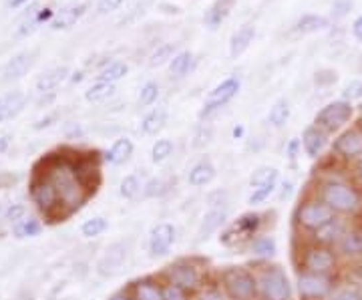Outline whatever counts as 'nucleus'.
<instances>
[{
    "instance_id": "obj_1",
    "label": "nucleus",
    "mask_w": 362,
    "mask_h": 300,
    "mask_svg": "<svg viewBox=\"0 0 362 300\" xmlns=\"http://www.w3.org/2000/svg\"><path fill=\"white\" fill-rule=\"evenodd\" d=\"M314 195H318L336 216L356 218L362 213V190L345 177L328 176L320 179Z\"/></svg>"
},
{
    "instance_id": "obj_2",
    "label": "nucleus",
    "mask_w": 362,
    "mask_h": 300,
    "mask_svg": "<svg viewBox=\"0 0 362 300\" xmlns=\"http://www.w3.org/2000/svg\"><path fill=\"white\" fill-rule=\"evenodd\" d=\"M259 300H294V286L280 264L264 260L254 266Z\"/></svg>"
},
{
    "instance_id": "obj_3",
    "label": "nucleus",
    "mask_w": 362,
    "mask_h": 300,
    "mask_svg": "<svg viewBox=\"0 0 362 300\" xmlns=\"http://www.w3.org/2000/svg\"><path fill=\"white\" fill-rule=\"evenodd\" d=\"M220 290L227 300H259L254 268L225 266L220 272Z\"/></svg>"
},
{
    "instance_id": "obj_4",
    "label": "nucleus",
    "mask_w": 362,
    "mask_h": 300,
    "mask_svg": "<svg viewBox=\"0 0 362 300\" xmlns=\"http://www.w3.org/2000/svg\"><path fill=\"white\" fill-rule=\"evenodd\" d=\"M340 264V256L334 248L308 242L298 254V270L312 274H328L334 276Z\"/></svg>"
},
{
    "instance_id": "obj_5",
    "label": "nucleus",
    "mask_w": 362,
    "mask_h": 300,
    "mask_svg": "<svg viewBox=\"0 0 362 300\" xmlns=\"http://www.w3.org/2000/svg\"><path fill=\"white\" fill-rule=\"evenodd\" d=\"M334 218H336V213L332 212L318 195H310V197L302 200L296 206V210H294V224H296V228L302 230V232H308V234H314V232L322 230Z\"/></svg>"
},
{
    "instance_id": "obj_6",
    "label": "nucleus",
    "mask_w": 362,
    "mask_h": 300,
    "mask_svg": "<svg viewBox=\"0 0 362 300\" xmlns=\"http://www.w3.org/2000/svg\"><path fill=\"white\" fill-rule=\"evenodd\" d=\"M264 226V216L258 212L241 213L238 220L229 222L222 234L220 242L224 246H240V244H250L256 236H259V230Z\"/></svg>"
},
{
    "instance_id": "obj_7",
    "label": "nucleus",
    "mask_w": 362,
    "mask_h": 300,
    "mask_svg": "<svg viewBox=\"0 0 362 300\" xmlns=\"http://www.w3.org/2000/svg\"><path fill=\"white\" fill-rule=\"evenodd\" d=\"M163 283H172L186 288L190 294H197L204 288L202 270L191 260H177L163 270Z\"/></svg>"
},
{
    "instance_id": "obj_8",
    "label": "nucleus",
    "mask_w": 362,
    "mask_h": 300,
    "mask_svg": "<svg viewBox=\"0 0 362 300\" xmlns=\"http://www.w3.org/2000/svg\"><path fill=\"white\" fill-rule=\"evenodd\" d=\"M336 288V278L328 274L300 272L296 276V290L300 300H326Z\"/></svg>"
},
{
    "instance_id": "obj_9",
    "label": "nucleus",
    "mask_w": 362,
    "mask_h": 300,
    "mask_svg": "<svg viewBox=\"0 0 362 300\" xmlns=\"http://www.w3.org/2000/svg\"><path fill=\"white\" fill-rule=\"evenodd\" d=\"M352 115H354V107L350 101H345V99L332 101L316 113L314 125L324 129L326 133H334V131L342 129L352 119Z\"/></svg>"
},
{
    "instance_id": "obj_10",
    "label": "nucleus",
    "mask_w": 362,
    "mask_h": 300,
    "mask_svg": "<svg viewBox=\"0 0 362 300\" xmlns=\"http://www.w3.org/2000/svg\"><path fill=\"white\" fill-rule=\"evenodd\" d=\"M175 238H177V230L169 222H159L156 224L151 232H149V238H147V252L151 258H163L172 252L173 244H175Z\"/></svg>"
},
{
    "instance_id": "obj_11",
    "label": "nucleus",
    "mask_w": 362,
    "mask_h": 300,
    "mask_svg": "<svg viewBox=\"0 0 362 300\" xmlns=\"http://www.w3.org/2000/svg\"><path fill=\"white\" fill-rule=\"evenodd\" d=\"M240 91V81L236 77H229L222 81L218 87H213L209 91V95L206 97V103H204V109L199 113V117H209L211 113H216L218 109H222L224 105H227Z\"/></svg>"
},
{
    "instance_id": "obj_12",
    "label": "nucleus",
    "mask_w": 362,
    "mask_h": 300,
    "mask_svg": "<svg viewBox=\"0 0 362 300\" xmlns=\"http://www.w3.org/2000/svg\"><path fill=\"white\" fill-rule=\"evenodd\" d=\"M332 153L345 161H356L362 156V127H350L342 131L334 143Z\"/></svg>"
},
{
    "instance_id": "obj_13",
    "label": "nucleus",
    "mask_w": 362,
    "mask_h": 300,
    "mask_svg": "<svg viewBox=\"0 0 362 300\" xmlns=\"http://www.w3.org/2000/svg\"><path fill=\"white\" fill-rule=\"evenodd\" d=\"M127 258H129V244L127 242H113L103 252V256L97 264V272L101 276H113V274L121 272Z\"/></svg>"
},
{
    "instance_id": "obj_14",
    "label": "nucleus",
    "mask_w": 362,
    "mask_h": 300,
    "mask_svg": "<svg viewBox=\"0 0 362 300\" xmlns=\"http://www.w3.org/2000/svg\"><path fill=\"white\" fill-rule=\"evenodd\" d=\"M340 258L345 260H356L362 258V226L361 224H350L338 244L334 246Z\"/></svg>"
},
{
    "instance_id": "obj_15",
    "label": "nucleus",
    "mask_w": 362,
    "mask_h": 300,
    "mask_svg": "<svg viewBox=\"0 0 362 300\" xmlns=\"http://www.w3.org/2000/svg\"><path fill=\"white\" fill-rule=\"evenodd\" d=\"M224 226H227V208H209L199 220V226L195 232V240L204 242L211 234H216Z\"/></svg>"
},
{
    "instance_id": "obj_16",
    "label": "nucleus",
    "mask_w": 362,
    "mask_h": 300,
    "mask_svg": "<svg viewBox=\"0 0 362 300\" xmlns=\"http://www.w3.org/2000/svg\"><path fill=\"white\" fill-rule=\"evenodd\" d=\"M350 226L348 218H342V216H336L330 224H326L322 230L314 232L312 234V242L316 244H322V246L334 248L338 244V240L342 238V234L346 232V228Z\"/></svg>"
},
{
    "instance_id": "obj_17",
    "label": "nucleus",
    "mask_w": 362,
    "mask_h": 300,
    "mask_svg": "<svg viewBox=\"0 0 362 300\" xmlns=\"http://www.w3.org/2000/svg\"><path fill=\"white\" fill-rule=\"evenodd\" d=\"M302 147H304V153L308 158H320L328 147V133L324 129L316 127V125L306 127L304 133H302Z\"/></svg>"
},
{
    "instance_id": "obj_18",
    "label": "nucleus",
    "mask_w": 362,
    "mask_h": 300,
    "mask_svg": "<svg viewBox=\"0 0 362 300\" xmlns=\"http://www.w3.org/2000/svg\"><path fill=\"white\" fill-rule=\"evenodd\" d=\"M129 294L133 300H163V283L153 276H143L131 284Z\"/></svg>"
},
{
    "instance_id": "obj_19",
    "label": "nucleus",
    "mask_w": 362,
    "mask_h": 300,
    "mask_svg": "<svg viewBox=\"0 0 362 300\" xmlns=\"http://www.w3.org/2000/svg\"><path fill=\"white\" fill-rule=\"evenodd\" d=\"M216 179V165L209 159H199L188 172V183L191 188H204Z\"/></svg>"
},
{
    "instance_id": "obj_20",
    "label": "nucleus",
    "mask_w": 362,
    "mask_h": 300,
    "mask_svg": "<svg viewBox=\"0 0 362 300\" xmlns=\"http://www.w3.org/2000/svg\"><path fill=\"white\" fill-rule=\"evenodd\" d=\"M35 63V53H20L15 59H10L2 71V81H17L20 77H24L29 69Z\"/></svg>"
},
{
    "instance_id": "obj_21",
    "label": "nucleus",
    "mask_w": 362,
    "mask_h": 300,
    "mask_svg": "<svg viewBox=\"0 0 362 300\" xmlns=\"http://www.w3.org/2000/svg\"><path fill=\"white\" fill-rule=\"evenodd\" d=\"M133 149H135V145H133V142L129 137H119L105 151L103 159L107 163H111V165H121V163H125L127 159L133 156Z\"/></svg>"
},
{
    "instance_id": "obj_22",
    "label": "nucleus",
    "mask_w": 362,
    "mask_h": 300,
    "mask_svg": "<svg viewBox=\"0 0 362 300\" xmlns=\"http://www.w3.org/2000/svg\"><path fill=\"white\" fill-rule=\"evenodd\" d=\"M254 36H256V29L252 27V24H243L240 27L234 36H232V40H229V54L234 57V59H238L240 54H243L248 49H250V45L254 43Z\"/></svg>"
},
{
    "instance_id": "obj_23",
    "label": "nucleus",
    "mask_w": 362,
    "mask_h": 300,
    "mask_svg": "<svg viewBox=\"0 0 362 300\" xmlns=\"http://www.w3.org/2000/svg\"><path fill=\"white\" fill-rule=\"evenodd\" d=\"M278 250V244L276 240L272 238V236H256L250 244H248V252L252 254V256H256L259 262H264V260H272L274 258V254H276Z\"/></svg>"
},
{
    "instance_id": "obj_24",
    "label": "nucleus",
    "mask_w": 362,
    "mask_h": 300,
    "mask_svg": "<svg viewBox=\"0 0 362 300\" xmlns=\"http://www.w3.org/2000/svg\"><path fill=\"white\" fill-rule=\"evenodd\" d=\"M67 77H69V69H67V67H54V69H51V71L43 73V75L36 79L35 87L40 95H45V93H52V91L59 87Z\"/></svg>"
},
{
    "instance_id": "obj_25",
    "label": "nucleus",
    "mask_w": 362,
    "mask_h": 300,
    "mask_svg": "<svg viewBox=\"0 0 362 300\" xmlns=\"http://www.w3.org/2000/svg\"><path fill=\"white\" fill-rule=\"evenodd\" d=\"M24 95L22 93H8L0 99V123L8 121V119H15L18 113L24 109Z\"/></svg>"
},
{
    "instance_id": "obj_26",
    "label": "nucleus",
    "mask_w": 362,
    "mask_h": 300,
    "mask_svg": "<svg viewBox=\"0 0 362 300\" xmlns=\"http://www.w3.org/2000/svg\"><path fill=\"white\" fill-rule=\"evenodd\" d=\"M85 15V4H70L67 8H63V10H59L56 13V17L52 18L51 27L52 29H69L73 27L79 18Z\"/></svg>"
},
{
    "instance_id": "obj_27",
    "label": "nucleus",
    "mask_w": 362,
    "mask_h": 300,
    "mask_svg": "<svg viewBox=\"0 0 362 300\" xmlns=\"http://www.w3.org/2000/svg\"><path fill=\"white\" fill-rule=\"evenodd\" d=\"M167 123V111L163 107L153 109L151 113H147L141 121V133L143 135H157Z\"/></svg>"
},
{
    "instance_id": "obj_28",
    "label": "nucleus",
    "mask_w": 362,
    "mask_h": 300,
    "mask_svg": "<svg viewBox=\"0 0 362 300\" xmlns=\"http://www.w3.org/2000/svg\"><path fill=\"white\" fill-rule=\"evenodd\" d=\"M290 119V103L286 99H278L274 105L270 107V113H268V123L272 127H284L286 121Z\"/></svg>"
},
{
    "instance_id": "obj_29",
    "label": "nucleus",
    "mask_w": 362,
    "mask_h": 300,
    "mask_svg": "<svg viewBox=\"0 0 362 300\" xmlns=\"http://www.w3.org/2000/svg\"><path fill=\"white\" fill-rule=\"evenodd\" d=\"M143 186H145V183H141L139 176H135V174H129V176H125L123 179H121L119 195L123 197V200L133 202V200H137L139 194L143 192Z\"/></svg>"
},
{
    "instance_id": "obj_30",
    "label": "nucleus",
    "mask_w": 362,
    "mask_h": 300,
    "mask_svg": "<svg viewBox=\"0 0 362 300\" xmlns=\"http://www.w3.org/2000/svg\"><path fill=\"white\" fill-rule=\"evenodd\" d=\"M129 73V67L121 61H111L109 65H105L101 73H99V81L105 83H117L119 79H123Z\"/></svg>"
},
{
    "instance_id": "obj_31",
    "label": "nucleus",
    "mask_w": 362,
    "mask_h": 300,
    "mask_svg": "<svg viewBox=\"0 0 362 300\" xmlns=\"http://www.w3.org/2000/svg\"><path fill=\"white\" fill-rule=\"evenodd\" d=\"M109 228V222L105 220L103 216H95V218H89L83 222V226H81V234L89 238V240H93V238H99V236H103L105 232Z\"/></svg>"
},
{
    "instance_id": "obj_32",
    "label": "nucleus",
    "mask_w": 362,
    "mask_h": 300,
    "mask_svg": "<svg viewBox=\"0 0 362 300\" xmlns=\"http://www.w3.org/2000/svg\"><path fill=\"white\" fill-rule=\"evenodd\" d=\"M232 4H234V0H218V2L211 6V10L207 13V27H209V29H218V24H222V20L227 17Z\"/></svg>"
},
{
    "instance_id": "obj_33",
    "label": "nucleus",
    "mask_w": 362,
    "mask_h": 300,
    "mask_svg": "<svg viewBox=\"0 0 362 300\" xmlns=\"http://www.w3.org/2000/svg\"><path fill=\"white\" fill-rule=\"evenodd\" d=\"M328 20L324 17H318V15H306L298 20L296 24V31L302 33V35H310V33H316V31H322L326 29Z\"/></svg>"
},
{
    "instance_id": "obj_34",
    "label": "nucleus",
    "mask_w": 362,
    "mask_h": 300,
    "mask_svg": "<svg viewBox=\"0 0 362 300\" xmlns=\"http://www.w3.org/2000/svg\"><path fill=\"white\" fill-rule=\"evenodd\" d=\"M113 93H115V83L99 81V83H95L93 87H89V91L85 93V99L89 103H99V101L109 99Z\"/></svg>"
},
{
    "instance_id": "obj_35",
    "label": "nucleus",
    "mask_w": 362,
    "mask_h": 300,
    "mask_svg": "<svg viewBox=\"0 0 362 300\" xmlns=\"http://www.w3.org/2000/svg\"><path fill=\"white\" fill-rule=\"evenodd\" d=\"M276 190L278 181H270V183H264V186H258V188H252V192L248 195V204L250 206H259V204L268 202Z\"/></svg>"
},
{
    "instance_id": "obj_36",
    "label": "nucleus",
    "mask_w": 362,
    "mask_h": 300,
    "mask_svg": "<svg viewBox=\"0 0 362 300\" xmlns=\"http://www.w3.org/2000/svg\"><path fill=\"white\" fill-rule=\"evenodd\" d=\"M13 234L17 236V238H35L40 234V224H38V220L35 218H24V220H20L17 224H13Z\"/></svg>"
},
{
    "instance_id": "obj_37",
    "label": "nucleus",
    "mask_w": 362,
    "mask_h": 300,
    "mask_svg": "<svg viewBox=\"0 0 362 300\" xmlns=\"http://www.w3.org/2000/svg\"><path fill=\"white\" fill-rule=\"evenodd\" d=\"M173 142L172 140H167V137H161V140H157L153 143V147H151V161L153 163H163V161H167V159L173 156Z\"/></svg>"
},
{
    "instance_id": "obj_38",
    "label": "nucleus",
    "mask_w": 362,
    "mask_h": 300,
    "mask_svg": "<svg viewBox=\"0 0 362 300\" xmlns=\"http://www.w3.org/2000/svg\"><path fill=\"white\" fill-rule=\"evenodd\" d=\"M278 177H280V172H278L276 167L262 165L250 176V188H258V186L270 183V181H278Z\"/></svg>"
},
{
    "instance_id": "obj_39",
    "label": "nucleus",
    "mask_w": 362,
    "mask_h": 300,
    "mask_svg": "<svg viewBox=\"0 0 362 300\" xmlns=\"http://www.w3.org/2000/svg\"><path fill=\"white\" fill-rule=\"evenodd\" d=\"M326 300H362V288L356 284H342L336 286Z\"/></svg>"
},
{
    "instance_id": "obj_40",
    "label": "nucleus",
    "mask_w": 362,
    "mask_h": 300,
    "mask_svg": "<svg viewBox=\"0 0 362 300\" xmlns=\"http://www.w3.org/2000/svg\"><path fill=\"white\" fill-rule=\"evenodd\" d=\"M191 53H177L169 63V71L173 77H186L191 69Z\"/></svg>"
},
{
    "instance_id": "obj_41",
    "label": "nucleus",
    "mask_w": 362,
    "mask_h": 300,
    "mask_svg": "<svg viewBox=\"0 0 362 300\" xmlns=\"http://www.w3.org/2000/svg\"><path fill=\"white\" fill-rule=\"evenodd\" d=\"M167 192H169V183L163 177H153V179H149L143 186L145 197H161V195H165Z\"/></svg>"
},
{
    "instance_id": "obj_42",
    "label": "nucleus",
    "mask_w": 362,
    "mask_h": 300,
    "mask_svg": "<svg viewBox=\"0 0 362 300\" xmlns=\"http://www.w3.org/2000/svg\"><path fill=\"white\" fill-rule=\"evenodd\" d=\"M173 57H175V47H173V45H163V47H159L156 53L151 54L149 65H151V67H161V65H165L167 61L172 63Z\"/></svg>"
},
{
    "instance_id": "obj_43",
    "label": "nucleus",
    "mask_w": 362,
    "mask_h": 300,
    "mask_svg": "<svg viewBox=\"0 0 362 300\" xmlns=\"http://www.w3.org/2000/svg\"><path fill=\"white\" fill-rule=\"evenodd\" d=\"M193 294H190L186 288L172 283H163V300H193Z\"/></svg>"
},
{
    "instance_id": "obj_44",
    "label": "nucleus",
    "mask_w": 362,
    "mask_h": 300,
    "mask_svg": "<svg viewBox=\"0 0 362 300\" xmlns=\"http://www.w3.org/2000/svg\"><path fill=\"white\" fill-rule=\"evenodd\" d=\"M157 97H159V85L157 83H145L141 87V93H139V105H153Z\"/></svg>"
},
{
    "instance_id": "obj_45",
    "label": "nucleus",
    "mask_w": 362,
    "mask_h": 300,
    "mask_svg": "<svg viewBox=\"0 0 362 300\" xmlns=\"http://www.w3.org/2000/svg\"><path fill=\"white\" fill-rule=\"evenodd\" d=\"M211 135H213V131H211V127H206V125H202L199 129H197V133L193 135V147L195 149H202V147H206L207 143L211 142Z\"/></svg>"
},
{
    "instance_id": "obj_46",
    "label": "nucleus",
    "mask_w": 362,
    "mask_h": 300,
    "mask_svg": "<svg viewBox=\"0 0 362 300\" xmlns=\"http://www.w3.org/2000/svg\"><path fill=\"white\" fill-rule=\"evenodd\" d=\"M193 300H227L224 297V292L220 290V286H204Z\"/></svg>"
},
{
    "instance_id": "obj_47",
    "label": "nucleus",
    "mask_w": 362,
    "mask_h": 300,
    "mask_svg": "<svg viewBox=\"0 0 362 300\" xmlns=\"http://www.w3.org/2000/svg\"><path fill=\"white\" fill-rule=\"evenodd\" d=\"M4 218H6L10 224H17V222L27 218V206H24V204H13V206L4 212Z\"/></svg>"
},
{
    "instance_id": "obj_48",
    "label": "nucleus",
    "mask_w": 362,
    "mask_h": 300,
    "mask_svg": "<svg viewBox=\"0 0 362 300\" xmlns=\"http://www.w3.org/2000/svg\"><path fill=\"white\" fill-rule=\"evenodd\" d=\"M342 95H345V101H350V103H352V99H361L362 97L361 81H350V83L345 87V91H342Z\"/></svg>"
},
{
    "instance_id": "obj_49",
    "label": "nucleus",
    "mask_w": 362,
    "mask_h": 300,
    "mask_svg": "<svg viewBox=\"0 0 362 300\" xmlns=\"http://www.w3.org/2000/svg\"><path fill=\"white\" fill-rule=\"evenodd\" d=\"M207 202H209V206H211V208H227V192H224V190H218V192L209 194Z\"/></svg>"
},
{
    "instance_id": "obj_50",
    "label": "nucleus",
    "mask_w": 362,
    "mask_h": 300,
    "mask_svg": "<svg viewBox=\"0 0 362 300\" xmlns=\"http://www.w3.org/2000/svg\"><path fill=\"white\" fill-rule=\"evenodd\" d=\"M121 4H123V0H99L97 2V8H99L101 15H107L111 10H117Z\"/></svg>"
},
{
    "instance_id": "obj_51",
    "label": "nucleus",
    "mask_w": 362,
    "mask_h": 300,
    "mask_svg": "<svg viewBox=\"0 0 362 300\" xmlns=\"http://www.w3.org/2000/svg\"><path fill=\"white\" fill-rule=\"evenodd\" d=\"M300 149H302V142L300 140H292V142L288 143V147H286V156L294 161V159L298 158Z\"/></svg>"
},
{
    "instance_id": "obj_52",
    "label": "nucleus",
    "mask_w": 362,
    "mask_h": 300,
    "mask_svg": "<svg viewBox=\"0 0 362 300\" xmlns=\"http://www.w3.org/2000/svg\"><path fill=\"white\" fill-rule=\"evenodd\" d=\"M352 172H354V177H356V181L362 186V156L356 161H354V167H352Z\"/></svg>"
},
{
    "instance_id": "obj_53",
    "label": "nucleus",
    "mask_w": 362,
    "mask_h": 300,
    "mask_svg": "<svg viewBox=\"0 0 362 300\" xmlns=\"http://www.w3.org/2000/svg\"><path fill=\"white\" fill-rule=\"evenodd\" d=\"M352 35L356 36L362 43V17H359L354 20V24H352Z\"/></svg>"
},
{
    "instance_id": "obj_54",
    "label": "nucleus",
    "mask_w": 362,
    "mask_h": 300,
    "mask_svg": "<svg viewBox=\"0 0 362 300\" xmlns=\"http://www.w3.org/2000/svg\"><path fill=\"white\" fill-rule=\"evenodd\" d=\"M107 300H133V297L129 292H115V294H111Z\"/></svg>"
},
{
    "instance_id": "obj_55",
    "label": "nucleus",
    "mask_w": 362,
    "mask_h": 300,
    "mask_svg": "<svg viewBox=\"0 0 362 300\" xmlns=\"http://www.w3.org/2000/svg\"><path fill=\"white\" fill-rule=\"evenodd\" d=\"M324 75H330V73H324ZM324 81H326V77H322V73L316 75V83H324ZM328 81H336V73H332V75L328 77Z\"/></svg>"
},
{
    "instance_id": "obj_56",
    "label": "nucleus",
    "mask_w": 362,
    "mask_h": 300,
    "mask_svg": "<svg viewBox=\"0 0 362 300\" xmlns=\"http://www.w3.org/2000/svg\"><path fill=\"white\" fill-rule=\"evenodd\" d=\"M8 143H10V135H4V137H0V151H4V149L8 147Z\"/></svg>"
},
{
    "instance_id": "obj_57",
    "label": "nucleus",
    "mask_w": 362,
    "mask_h": 300,
    "mask_svg": "<svg viewBox=\"0 0 362 300\" xmlns=\"http://www.w3.org/2000/svg\"><path fill=\"white\" fill-rule=\"evenodd\" d=\"M241 135H243V127H234V137H236V140H238V137H241Z\"/></svg>"
},
{
    "instance_id": "obj_58",
    "label": "nucleus",
    "mask_w": 362,
    "mask_h": 300,
    "mask_svg": "<svg viewBox=\"0 0 362 300\" xmlns=\"http://www.w3.org/2000/svg\"><path fill=\"white\" fill-rule=\"evenodd\" d=\"M24 2H29V0H10V4H13L15 8H17V6H22Z\"/></svg>"
},
{
    "instance_id": "obj_59",
    "label": "nucleus",
    "mask_w": 362,
    "mask_h": 300,
    "mask_svg": "<svg viewBox=\"0 0 362 300\" xmlns=\"http://www.w3.org/2000/svg\"><path fill=\"white\" fill-rule=\"evenodd\" d=\"M0 213H2V204H0Z\"/></svg>"
},
{
    "instance_id": "obj_60",
    "label": "nucleus",
    "mask_w": 362,
    "mask_h": 300,
    "mask_svg": "<svg viewBox=\"0 0 362 300\" xmlns=\"http://www.w3.org/2000/svg\"><path fill=\"white\" fill-rule=\"evenodd\" d=\"M361 111H362V105H361Z\"/></svg>"
},
{
    "instance_id": "obj_61",
    "label": "nucleus",
    "mask_w": 362,
    "mask_h": 300,
    "mask_svg": "<svg viewBox=\"0 0 362 300\" xmlns=\"http://www.w3.org/2000/svg\"><path fill=\"white\" fill-rule=\"evenodd\" d=\"M0 99H2V97H0Z\"/></svg>"
}]
</instances>
